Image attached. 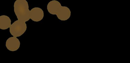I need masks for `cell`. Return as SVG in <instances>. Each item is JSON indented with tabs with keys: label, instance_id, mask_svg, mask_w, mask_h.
<instances>
[{
	"label": "cell",
	"instance_id": "cell-1",
	"mask_svg": "<svg viewBox=\"0 0 130 63\" xmlns=\"http://www.w3.org/2000/svg\"><path fill=\"white\" fill-rule=\"evenodd\" d=\"M14 9L18 20L11 24L9 31L11 35L15 37L21 36L26 31V22L30 19L35 22H39L44 17L43 11L39 7H35L29 10L28 2L26 0L16 1Z\"/></svg>",
	"mask_w": 130,
	"mask_h": 63
},
{
	"label": "cell",
	"instance_id": "cell-2",
	"mask_svg": "<svg viewBox=\"0 0 130 63\" xmlns=\"http://www.w3.org/2000/svg\"><path fill=\"white\" fill-rule=\"evenodd\" d=\"M47 9L48 12L53 15H56L58 18L62 21L67 20L70 17L71 12L66 6H61V4L56 0H52L48 4Z\"/></svg>",
	"mask_w": 130,
	"mask_h": 63
},
{
	"label": "cell",
	"instance_id": "cell-3",
	"mask_svg": "<svg viewBox=\"0 0 130 63\" xmlns=\"http://www.w3.org/2000/svg\"><path fill=\"white\" fill-rule=\"evenodd\" d=\"M20 43L19 39L14 36L9 38L6 40V46L7 49L11 51H14L19 48Z\"/></svg>",
	"mask_w": 130,
	"mask_h": 63
},
{
	"label": "cell",
	"instance_id": "cell-4",
	"mask_svg": "<svg viewBox=\"0 0 130 63\" xmlns=\"http://www.w3.org/2000/svg\"><path fill=\"white\" fill-rule=\"evenodd\" d=\"M11 25V21L7 15H3L0 16V29L5 30L10 28Z\"/></svg>",
	"mask_w": 130,
	"mask_h": 63
}]
</instances>
